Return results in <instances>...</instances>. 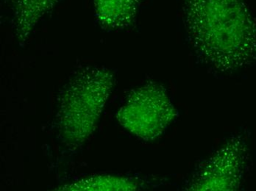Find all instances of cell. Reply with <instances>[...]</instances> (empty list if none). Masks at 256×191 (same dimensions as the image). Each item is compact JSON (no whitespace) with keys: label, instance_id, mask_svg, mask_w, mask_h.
I'll return each instance as SVG.
<instances>
[{"label":"cell","instance_id":"obj_3","mask_svg":"<svg viewBox=\"0 0 256 191\" xmlns=\"http://www.w3.org/2000/svg\"><path fill=\"white\" fill-rule=\"evenodd\" d=\"M244 150L238 140H231L198 166L187 190L232 191L241 178Z\"/></svg>","mask_w":256,"mask_h":191},{"label":"cell","instance_id":"obj_4","mask_svg":"<svg viewBox=\"0 0 256 191\" xmlns=\"http://www.w3.org/2000/svg\"><path fill=\"white\" fill-rule=\"evenodd\" d=\"M137 187L138 184L134 180L108 176L78 182L72 188H68V190L132 191Z\"/></svg>","mask_w":256,"mask_h":191},{"label":"cell","instance_id":"obj_1","mask_svg":"<svg viewBox=\"0 0 256 191\" xmlns=\"http://www.w3.org/2000/svg\"><path fill=\"white\" fill-rule=\"evenodd\" d=\"M177 116V110L166 91L157 85L134 91L117 114L118 122L126 130L146 141L163 134Z\"/></svg>","mask_w":256,"mask_h":191},{"label":"cell","instance_id":"obj_2","mask_svg":"<svg viewBox=\"0 0 256 191\" xmlns=\"http://www.w3.org/2000/svg\"><path fill=\"white\" fill-rule=\"evenodd\" d=\"M87 83L66 90L59 100L58 119L68 141L82 142L90 136L110 95V81Z\"/></svg>","mask_w":256,"mask_h":191}]
</instances>
